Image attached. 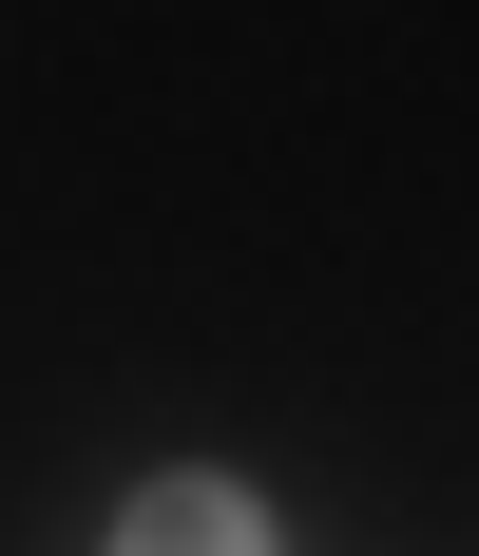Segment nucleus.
Listing matches in <instances>:
<instances>
[{"mask_svg":"<svg viewBox=\"0 0 479 556\" xmlns=\"http://www.w3.org/2000/svg\"><path fill=\"white\" fill-rule=\"evenodd\" d=\"M97 556H288V518H268L230 460H173V480H135V500H115Z\"/></svg>","mask_w":479,"mask_h":556,"instance_id":"f257e3e1","label":"nucleus"}]
</instances>
